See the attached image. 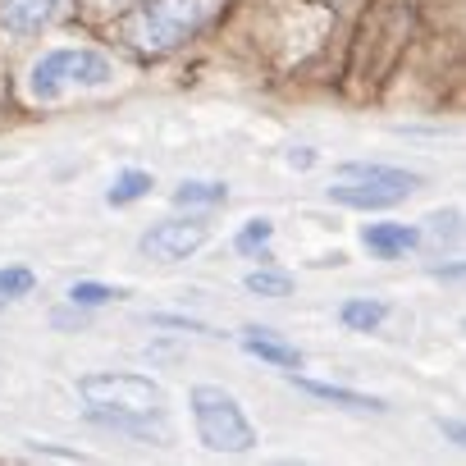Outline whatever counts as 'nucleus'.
Segmentation results:
<instances>
[{"mask_svg":"<svg viewBox=\"0 0 466 466\" xmlns=\"http://www.w3.org/2000/svg\"><path fill=\"white\" fill-rule=\"evenodd\" d=\"M187 407H192V420H197V439L210 448V452H252L257 448V425L248 420L243 402L233 398L228 389L219 384H197L187 393Z\"/></svg>","mask_w":466,"mask_h":466,"instance_id":"nucleus-1","label":"nucleus"},{"mask_svg":"<svg viewBox=\"0 0 466 466\" xmlns=\"http://www.w3.org/2000/svg\"><path fill=\"white\" fill-rule=\"evenodd\" d=\"M201 19H206L201 0H142L124 24V37L147 56H165L183 46L201 28Z\"/></svg>","mask_w":466,"mask_h":466,"instance_id":"nucleus-2","label":"nucleus"},{"mask_svg":"<svg viewBox=\"0 0 466 466\" xmlns=\"http://www.w3.org/2000/svg\"><path fill=\"white\" fill-rule=\"evenodd\" d=\"M115 78V69H110V60L101 56V51H74V46H60V51H46L37 65H33V74H28V92H33V101H60L65 92H74V87H106Z\"/></svg>","mask_w":466,"mask_h":466,"instance_id":"nucleus-3","label":"nucleus"},{"mask_svg":"<svg viewBox=\"0 0 466 466\" xmlns=\"http://www.w3.org/2000/svg\"><path fill=\"white\" fill-rule=\"evenodd\" d=\"M78 393L87 411H119V416H160L165 389L147 375L133 370H106V375H83Z\"/></svg>","mask_w":466,"mask_h":466,"instance_id":"nucleus-4","label":"nucleus"},{"mask_svg":"<svg viewBox=\"0 0 466 466\" xmlns=\"http://www.w3.org/2000/svg\"><path fill=\"white\" fill-rule=\"evenodd\" d=\"M343 183L329 187V201L339 206H352V210H384V206H398L420 178L407 174V169H393V165H339Z\"/></svg>","mask_w":466,"mask_h":466,"instance_id":"nucleus-5","label":"nucleus"},{"mask_svg":"<svg viewBox=\"0 0 466 466\" xmlns=\"http://www.w3.org/2000/svg\"><path fill=\"white\" fill-rule=\"evenodd\" d=\"M137 248L151 261H187L192 252L206 248V224L201 219H160L142 233Z\"/></svg>","mask_w":466,"mask_h":466,"instance_id":"nucleus-6","label":"nucleus"},{"mask_svg":"<svg viewBox=\"0 0 466 466\" xmlns=\"http://www.w3.org/2000/svg\"><path fill=\"white\" fill-rule=\"evenodd\" d=\"M60 5L65 0H0V28L10 37H37L42 28H51Z\"/></svg>","mask_w":466,"mask_h":466,"instance_id":"nucleus-7","label":"nucleus"},{"mask_svg":"<svg viewBox=\"0 0 466 466\" xmlns=\"http://www.w3.org/2000/svg\"><path fill=\"white\" fill-rule=\"evenodd\" d=\"M416 243H420V228H411V224H366L361 228V248L380 261H393V257L411 252Z\"/></svg>","mask_w":466,"mask_h":466,"instance_id":"nucleus-8","label":"nucleus"},{"mask_svg":"<svg viewBox=\"0 0 466 466\" xmlns=\"http://www.w3.org/2000/svg\"><path fill=\"white\" fill-rule=\"evenodd\" d=\"M238 343H243V352H252V357H261L266 366H279V370H298V366H302V352H298L293 343H284V339H275L270 329H257V325H248Z\"/></svg>","mask_w":466,"mask_h":466,"instance_id":"nucleus-9","label":"nucleus"},{"mask_svg":"<svg viewBox=\"0 0 466 466\" xmlns=\"http://www.w3.org/2000/svg\"><path fill=\"white\" fill-rule=\"evenodd\" d=\"M302 393L320 398V402H334V407H348V411H384L389 402L384 398H366L357 389H343V384H320V380H307V375H289Z\"/></svg>","mask_w":466,"mask_h":466,"instance_id":"nucleus-10","label":"nucleus"},{"mask_svg":"<svg viewBox=\"0 0 466 466\" xmlns=\"http://www.w3.org/2000/svg\"><path fill=\"white\" fill-rule=\"evenodd\" d=\"M384 316H389V307H384V302H370V298H348V302L339 307V320H343L348 329H357V334L380 329Z\"/></svg>","mask_w":466,"mask_h":466,"instance_id":"nucleus-11","label":"nucleus"},{"mask_svg":"<svg viewBox=\"0 0 466 466\" xmlns=\"http://www.w3.org/2000/svg\"><path fill=\"white\" fill-rule=\"evenodd\" d=\"M228 187L224 183H206V178H187L174 187V206H224Z\"/></svg>","mask_w":466,"mask_h":466,"instance_id":"nucleus-12","label":"nucleus"},{"mask_svg":"<svg viewBox=\"0 0 466 466\" xmlns=\"http://www.w3.org/2000/svg\"><path fill=\"white\" fill-rule=\"evenodd\" d=\"M270 238H275V224H270V219H248L238 233H233V252H243V257H261V261H266Z\"/></svg>","mask_w":466,"mask_h":466,"instance_id":"nucleus-13","label":"nucleus"},{"mask_svg":"<svg viewBox=\"0 0 466 466\" xmlns=\"http://www.w3.org/2000/svg\"><path fill=\"white\" fill-rule=\"evenodd\" d=\"M147 192H151V174H147V169H124V174L110 183L106 201H110V206H133V201H142Z\"/></svg>","mask_w":466,"mask_h":466,"instance_id":"nucleus-14","label":"nucleus"},{"mask_svg":"<svg viewBox=\"0 0 466 466\" xmlns=\"http://www.w3.org/2000/svg\"><path fill=\"white\" fill-rule=\"evenodd\" d=\"M243 284H248V293H257V298H289V293H293V275H284V270H266V266L252 270Z\"/></svg>","mask_w":466,"mask_h":466,"instance_id":"nucleus-15","label":"nucleus"},{"mask_svg":"<svg viewBox=\"0 0 466 466\" xmlns=\"http://www.w3.org/2000/svg\"><path fill=\"white\" fill-rule=\"evenodd\" d=\"M115 298H124V289H110V284H96V279H78V284L69 289V302H74V307H106V302H115Z\"/></svg>","mask_w":466,"mask_h":466,"instance_id":"nucleus-16","label":"nucleus"},{"mask_svg":"<svg viewBox=\"0 0 466 466\" xmlns=\"http://www.w3.org/2000/svg\"><path fill=\"white\" fill-rule=\"evenodd\" d=\"M37 289V275L28 270V266H5V270H0V298H28Z\"/></svg>","mask_w":466,"mask_h":466,"instance_id":"nucleus-17","label":"nucleus"},{"mask_svg":"<svg viewBox=\"0 0 466 466\" xmlns=\"http://www.w3.org/2000/svg\"><path fill=\"white\" fill-rule=\"evenodd\" d=\"M457 224H461L457 210H448V215H430V233H434V238H457Z\"/></svg>","mask_w":466,"mask_h":466,"instance_id":"nucleus-18","label":"nucleus"},{"mask_svg":"<svg viewBox=\"0 0 466 466\" xmlns=\"http://www.w3.org/2000/svg\"><path fill=\"white\" fill-rule=\"evenodd\" d=\"M289 165H293V169H311V165H316V151L298 147V151H289Z\"/></svg>","mask_w":466,"mask_h":466,"instance_id":"nucleus-19","label":"nucleus"},{"mask_svg":"<svg viewBox=\"0 0 466 466\" xmlns=\"http://www.w3.org/2000/svg\"><path fill=\"white\" fill-rule=\"evenodd\" d=\"M0 311H5V298H0Z\"/></svg>","mask_w":466,"mask_h":466,"instance_id":"nucleus-20","label":"nucleus"}]
</instances>
